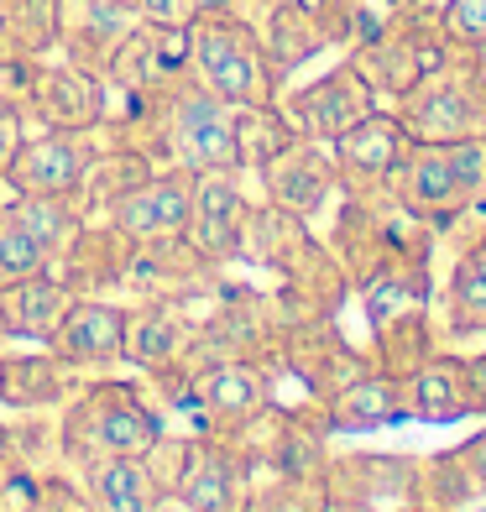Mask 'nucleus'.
<instances>
[{
  "mask_svg": "<svg viewBox=\"0 0 486 512\" xmlns=\"http://www.w3.org/2000/svg\"><path fill=\"white\" fill-rule=\"evenodd\" d=\"M58 455L74 465L110 460V455H152L162 439V418L147 392L121 377H79L58 408Z\"/></svg>",
  "mask_w": 486,
  "mask_h": 512,
  "instance_id": "f257e3e1",
  "label": "nucleus"
},
{
  "mask_svg": "<svg viewBox=\"0 0 486 512\" xmlns=\"http://www.w3.org/2000/svg\"><path fill=\"white\" fill-rule=\"evenodd\" d=\"M189 74L230 110L277 105L283 74L272 68L257 27L225 6H204L189 21Z\"/></svg>",
  "mask_w": 486,
  "mask_h": 512,
  "instance_id": "f03ea898",
  "label": "nucleus"
},
{
  "mask_svg": "<svg viewBox=\"0 0 486 512\" xmlns=\"http://www.w3.org/2000/svg\"><path fill=\"white\" fill-rule=\"evenodd\" d=\"M6 84L16 89L32 131H100L110 115V84L58 53L11 63Z\"/></svg>",
  "mask_w": 486,
  "mask_h": 512,
  "instance_id": "7ed1b4c3",
  "label": "nucleus"
},
{
  "mask_svg": "<svg viewBox=\"0 0 486 512\" xmlns=\"http://www.w3.org/2000/svg\"><path fill=\"white\" fill-rule=\"evenodd\" d=\"M251 450L241 434H204L178 450V471L168 492L183 512H246L251 507Z\"/></svg>",
  "mask_w": 486,
  "mask_h": 512,
  "instance_id": "20e7f679",
  "label": "nucleus"
},
{
  "mask_svg": "<svg viewBox=\"0 0 486 512\" xmlns=\"http://www.w3.org/2000/svg\"><path fill=\"white\" fill-rule=\"evenodd\" d=\"M183 371V403L199 413L204 434H241L267 413V371L257 356H215Z\"/></svg>",
  "mask_w": 486,
  "mask_h": 512,
  "instance_id": "39448f33",
  "label": "nucleus"
},
{
  "mask_svg": "<svg viewBox=\"0 0 486 512\" xmlns=\"http://www.w3.org/2000/svg\"><path fill=\"white\" fill-rule=\"evenodd\" d=\"M486 74H460L439 63L398 100V121L408 142H460V136H486Z\"/></svg>",
  "mask_w": 486,
  "mask_h": 512,
  "instance_id": "423d86ee",
  "label": "nucleus"
},
{
  "mask_svg": "<svg viewBox=\"0 0 486 512\" xmlns=\"http://www.w3.org/2000/svg\"><path fill=\"white\" fill-rule=\"evenodd\" d=\"M95 147V131H27L6 173H0V194L74 199L89 162H95Z\"/></svg>",
  "mask_w": 486,
  "mask_h": 512,
  "instance_id": "0eeeda50",
  "label": "nucleus"
},
{
  "mask_svg": "<svg viewBox=\"0 0 486 512\" xmlns=\"http://www.w3.org/2000/svg\"><path fill=\"white\" fill-rule=\"evenodd\" d=\"M277 110L288 115V126L309 142H335L345 136L361 115L377 110V95L372 84L361 79L356 63H340L330 74H319L314 84H298L293 95H277Z\"/></svg>",
  "mask_w": 486,
  "mask_h": 512,
  "instance_id": "6e6552de",
  "label": "nucleus"
},
{
  "mask_svg": "<svg viewBox=\"0 0 486 512\" xmlns=\"http://www.w3.org/2000/svg\"><path fill=\"white\" fill-rule=\"evenodd\" d=\"M126 319H131L126 304H115L105 293H79L74 309H68L63 324L53 330L48 351L68 371H79V377H100L105 366L126 361Z\"/></svg>",
  "mask_w": 486,
  "mask_h": 512,
  "instance_id": "1a4fd4ad",
  "label": "nucleus"
},
{
  "mask_svg": "<svg viewBox=\"0 0 486 512\" xmlns=\"http://www.w3.org/2000/svg\"><path fill=\"white\" fill-rule=\"evenodd\" d=\"M189 209H194V173H183V168H152L142 183H131V189L105 209V220L121 230L131 246H147V241L183 236Z\"/></svg>",
  "mask_w": 486,
  "mask_h": 512,
  "instance_id": "9d476101",
  "label": "nucleus"
},
{
  "mask_svg": "<svg viewBox=\"0 0 486 512\" xmlns=\"http://www.w3.org/2000/svg\"><path fill=\"white\" fill-rule=\"evenodd\" d=\"M246 215H251V199L241 189V173L236 168L199 173L194 178V209H189V225H183V241H189L194 256H204L210 267H225V262H236V256H241Z\"/></svg>",
  "mask_w": 486,
  "mask_h": 512,
  "instance_id": "9b49d317",
  "label": "nucleus"
},
{
  "mask_svg": "<svg viewBox=\"0 0 486 512\" xmlns=\"http://www.w3.org/2000/svg\"><path fill=\"white\" fill-rule=\"evenodd\" d=\"M408 131L398 115H361V121L335 136L330 152H335V173H340V189L345 194H377L392 183V173L403 168V157H408Z\"/></svg>",
  "mask_w": 486,
  "mask_h": 512,
  "instance_id": "f8f14e48",
  "label": "nucleus"
},
{
  "mask_svg": "<svg viewBox=\"0 0 486 512\" xmlns=\"http://www.w3.org/2000/svg\"><path fill=\"white\" fill-rule=\"evenodd\" d=\"M257 178H262L267 204L288 209V215H298V220H314L340 189L330 142H309V136H293V142L277 152Z\"/></svg>",
  "mask_w": 486,
  "mask_h": 512,
  "instance_id": "ddd939ff",
  "label": "nucleus"
},
{
  "mask_svg": "<svg viewBox=\"0 0 486 512\" xmlns=\"http://www.w3.org/2000/svg\"><path fill=\"white\" fill-rule=\"evenodd\" d=\"M387 189H398V204L408 209L413 220L445 225V220L460 215V209H471V189L455 173L450 142H413Z\"/></svg>",
  "mask_w": 486,
  "mask_h": 512,
  "instance_id": "4468645a",
  "label": "nucleus"
},
{
  "mask_svg": "<svg viewBox=\"0 0 486 512\" xmlns=\"http://www.w3.org/2000/svg\"><path fill=\"white\" fill-rule=\"evenodd\" d=\"M183 68H189V32H168V27L136 21L131 37L115 48V58L105 68V84L115 100H142L168 79H178Z\"/></svg>",
  "mask_w": 486,
  "mask_h": 512,
  "instance_id": "2eb2a0df",
  "label": "nucleus"
},
{
  "mask_svg": "<svg viewBox=\"0 0 486 512\" xmlns=\"http://www.w3.org/2000/svg\"><path fill=\"white\" fill-rule=\"evenodd\" d=\"M199 335V319L189 314L183 298H142L126 319V361L121 366H136L142 377H162L173 371L189 345Z\"/></svg>",
  "mask_w": 486,
  "mask_h": 512,
  "instance_id": "dca6fc26",
  "label": "nucleus"
},
{
  "mask_svg": "<svg viewBox=\"0 0 486 512\" xmlns=\"http://www.w3.org/2000/svg\"><path fill=\"white\" fill-rule=\"evenodd\" d=\"M136 11L126 0H58V58L105 79L115 48L131 37Z\"/></svg>",
  "mask_w": 486,
  "mask_h": 512,
  "instance_id": "f3484780",
  "label": "nucleus"
},
{
  "mask_svg": "<svg viewBox=\"0 0 486 512\" xmlns=\"http://www.w3.org/2000/svg\"><path fill=\"white\" fill-rule=\"evenodd\" d=\"M74 298H79V288L58 267L27 272L16 283H0V324H6V340L48 345L53 330L63 324V314L74 309Z\"/></svg>",
  "mask_w": 486,
  "mask_h": 512,
  "instance_id": "a211bd4d",
  "label": "nucleus"
},
{
  "mask_svg": "<svg viewBox=\"0 0 486 512\" xmlns=\"http://www.w3.org/2000/svg\"><path fill=\"white\" fill-rule=\"evenodd\" d=\"M79 387V371H68L48 345H27V351H0V408L37 418L68 403V392Z\"/></svg>",
  "mask_w": 486,
  "mask_h": 512,
  "instance_id": "6ab92c4d",
  "label": "nucleus"
},
{
  "mask_svg": "<svg viewBox=\"0 0 486 512\" xmlns=\"http://www.w3.org/2000/svg\"><path fill=\"white\" fill-rule=\"evenodd\" d=\"M79 486L89 512H157L168 486L152 471L147 455H110L79 465Z\"/></svg>",
  "mask_w": 486,
  "mask_h": 512,
  "instance_id": "aec40b11",
  "label": "nucleus"
},
{
  "mask_svg": "<svg viewBox=\"0 0 486 512\" xmlns=\"http://www.w3.org/2000/svg\"><path fill=\"white\" fill-rule=\"evenodd\" d=\"M251 27H257L262 48L272 58L277 74H293V68H304L324 42H330V32H324L319 21V6L314 0H267L262 16H251Z\"/></svg>",
  "mask_w": 486,
  "mask_h": 512,
  "instance_id": "412c9836",
  "label": "nucleus"
},
{
  "mask_svg": "<svg viewBox=\"0 0 486 512\" xmlns=\"http://www.w3.org/2000/svg\"><path fill=\"white\" fill-rule=\"evenodd\" d=\"M403 413H408V382L387 377V371H361L356 382H345L330 398L324 424L340 429V434H361V429H382Z\"/></svg>",
  "mask_w": 486,
  "mask_h": 512,
  "instance_id": "4be33fe9",
  "label": "nucleus"
},
{
  "mask_svg": "<svg viewBox=\"0 0 486 512\" xmlns=\"http://www.w3.org/2000/svg\"><path fill=\"white\" fill-rule=\"evenodd\" d=\"M361 298H366L372 330H382V324L403 319V314H424V298H429L424 262L419 256H387L382 267H372L361 277Z\"/></svg>",
  "mask_w": 486,
  "mask_h": 512,
  "instance_id": "5701e85b",
  "label": "nucleus"
},
{
  "mask_svg": "<svg viewBox=\"0 0 486 512\" xmlns=\"http://www.w3.org/2000/svg\"><path fill=\"white\" fill-rule=\"evenodd\" d=\"M408 408L419 413L424 424H455V418L476 413L471 387H466V361L429 356V361L408 377Z\"/></svg>",
  "mask_w": 486,
  "mask_h": 512,
  "instance_id": "b1692460",
  "label": "nucleus"
},
{
  "mask_svg": "<svg viewBox=\"0 0 486 512\" xmlns=\"http://www.w3.org/2000/svg\"><path fill=\"white\" fill-rule=\"evenodd\" d=\"M0 53L6 68L58 53V0H0Z\"/></svg>",
  "mask_w": 486,
  "mask_h": 512,
  "instance_id": "393cba45",
  "label": "nucleus"
},
{
  "mask_svg": "<svg viewBox=\"0 0 486 512\" xmlns=\"http://www.w3.org/2000/svg\"><path fill=\"white\" fill-rule=\"evenodd\" d=\"M293 126L277 105H251L236 110V157H241V173H262L267 162L293 142Z\"/></svg>",
  "mask_w": 486,
  "mask_h": 512,
  "instance_id": "a878e982",
  "label": "nucleus"
},
{
  "mask_svg": "<svg viewBox=\"0 0 486 512\" xmlns=\"http://www.w3.org/2000/svg\"><path fill=\"white\" fill-rule=\"evenodd\" d=\"M434 356V340H429V324L424 314H403L377 330V366L387 371V377H413L424 361Z\"/></svg>",
  "mask_w": 486,
  "mask_h": 512,
  "instance_id": "bb28decb",
  "label": "nucleus"
},
{
  "mask_svg": "<svg viewBox=\"0 0 486 512\" xmlns=\"http://www.w3.org/2000/svg\"><path fill=\"white\" fill-rule=\"evenodd\" d=\"M450 319L455 330H481L486 324V236L466 246V256L450 272Z\"/></svg>",
  "mask_w": 486,
  "mask_h": 512,
  "instance_id": "cd10ccee",
  "label": "nucleus"
},
{
  "mask_svg": "<svg viewBox=\"0 0 486 512\" xmlns=\"http://www.w3.org/2000/svg\"><path fill=\"white\" fill-rule=\"evenodd\" d=\"M42 267H53V251L32 236V225L11 209V199H0V283H16Z\"/></svg>",
  "mask_w": 486,
  "mask_h": 512,
  "instance_id": "c85d7f7f",
  "label": "nucleus"
},
{
  "mask_svg": "<svg viewBox=\"0 0 486 512\" xmlns=\"http://www.w3.org/2000/svg\"><path fill=\"white\" fill-rule=\"evenodd\" d=\"M439 27H445L450 48H486V0H445L439 6Z\"/></svg>",
  "mask_w": 486,
  "mask_h": 512,
  "instance_id": "c756f323",
  "label": "nucleus"
},
{
  "mask_svg": "<svg viewBox=\"0 0 486 512\" xmlns=\"http://www.w3.org/2000/svg\"><path fill=\"white\" fill-rule=\"evenodd\" d=\"M136 21L147 27H168V32H189V21L204 11V0H136Z\"/></svg>",
  "mask_w": 486,
  "mask_h": 512,
  "instance_id": "7c9ffc66",
  "label": "nucleus"
},
{
  "mask_svg": "<svg viewBox=\"0 0 486 512\" xmlns=\"http://www.w3.org/2000/svg\"><path fill=\"white\" fill-rule=\"evenodd\" d=\"M32 126H27V110H21V100H16V89L0 79V173H6V162L16 157V147H21V136H27Z\"/></svg>",
  "mask_w": 486,
  "mask_h": 512,
  "instance_id": "2f4dec72",
  "label": "nucleus"
},
{
  "mask_svg": "<svg viewBox=\"0 0 486 512\" xmlns=\"http://www.w3.org/2000/svg\"><path fill=\"white\" fill-rule=\"evenodd\" d=\"M455 460H460V471L471 476L476 492H486V429H481L476 439H466V445L455 450Z\"/></svg>",
  "mask_w": 486,
  "mask_h": 512,
  "instance_id": "473e14b6",
  "label": "nucleus"
},
{
  "mask_svg": "<svg viewBox=\"0 0 486 512\" xmlns=\"http://www.w3.org/2000/svg\"><path fill=\"white\" fill-rule=\"evenodd\" d=\"M314 512H372V507H366V502H356V497H335V492H324Z\"/></svg>",
  "mask_w": 486,
  "mask_h": 512,
  "instance_id": "72a5a7b5",
  "label": "nucleus"
},
{
  "mask_svg": "<svg viewBox=\"0 0 486 512\" xmlns=\"http://www.w3.org/2000/svg\"><path fill=\"white\" fill-rule=\"evenodd\" d=\"M392 11H413V6H429V0H387Z\"/></svg>",
  "mask_w": 486,
  "mask_h": 512,
  "instance_id": "f704fd0d",
  "label": "nucleus"
},
{
  "mask_svg": "<svg viewBox=\"0 0 486 512\" xmlns=\"http://www.w3.org/2000/svg\"><path fill=\"white\" fill-rule=\"evenodd\" d=\"M408 512H450V507H408Z\"/></svg>",
  "mask_w": 486,
  "mask_h": 512,
  "instance_id": "c9c22d12",
  "label": "nucleus"
},
{
  "mask_svg": "<svg viewBox=\"0 0 486 512\" xmlns=\"http://www.w3.org/2000/svg\"><path fill=\"white\" fill-rule=\"evenodd\" d=\"M6 345H11V340H6V324H0V351H6Z\"/></svg>",
  "mask_w": 486,
  "mask_h": 512,
  "instance_id": "e433bc0d",
  "label": "nucleus"
},
{
  "mask_svg": "<svg viewBox=\"0 0 486 512\" xmlns=\"http://www.w3.org/2000/svg\"><path fill=\"white\" fill-rule=\"evenodd\" d=\"M0 74H6V53H0Z\"/></svg>",
  "mask_w": 486,
  "mask_h": 512,
  "instance_id": "4c0bfd02",
  "label": "nucleus"
},
{
  "mask_svg": "<svg viewBox=\"0 0 486 512\" xmlns=\"http://www.w3.org/2000/svg\"><path fill=\"white\" fill-rule=\"evenodd\" d=\"M126 6H136V0H126Z\"/></svg>",
  "mask_w": 486,
  "mask_h": 512,
  "instance_id": "58836bf2",
  "label": "nucleus"
}]
</instances>
